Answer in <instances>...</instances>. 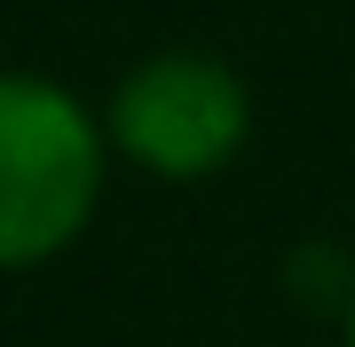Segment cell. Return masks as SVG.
<instances>
[{"instance_id": "6da1fadb", "label": "cell", "mask_w": 355, "mask_h": 347, "mask_svg": "<svg viewBox=\"0 0 355 347\" xmlns=\"http://www.w3.org/2000/svg\"><path fill=\"white\" fill-rule=\"evenodd\" d=\"M103 134L55 79L0 71V269H40L103 197Z\"/></svg>"}, {"instance_id": "3957f363", "label": "cell", "mask_w": 355, "mask_h": 347, "mask_svg": "<svg viewBox=\"0 0 355 347\" xmlns=\"http://www.w3.org/2000/svg\"><path fill=\"white\" fill-rule=\"evenodd\" d=\"M284 292H292V308H308V316H347L355 308V260L340 244H300V253L284 260Z\"/></svg>"}, {"instance_id": "277c9868", "label": "cell", "mask_w": 355, "mask_h": 347, "mask_svg": "<svg viewBox=\"0 0 355 347\" xmlns=\"http://www.w3.org/2000/svg\"><path fill=\"white\" fill-rule=\"evenodd\" d=\"M340 323H347V347H355V308H347V316H340Z\"/></svg>"}, {"instance_id": "7a4b0ae2", "label": "cell", "mask_w": 355, "mask_h": 347, "mask_svg": "<svg viewBox=\"0 0 355 347\" xmlns=\"http://www.w3.org/2000/svg\"><path fill=\"white\" fill-rule=\"evenodd\" d=\"M103 134H111L135 166H150L158 181H205V174H221L229 158L245 150V134H253V95H245V79L229 71L221 55L166 48V55H150V64H135L119 79Z\"/></svg>"}]
</instances>
